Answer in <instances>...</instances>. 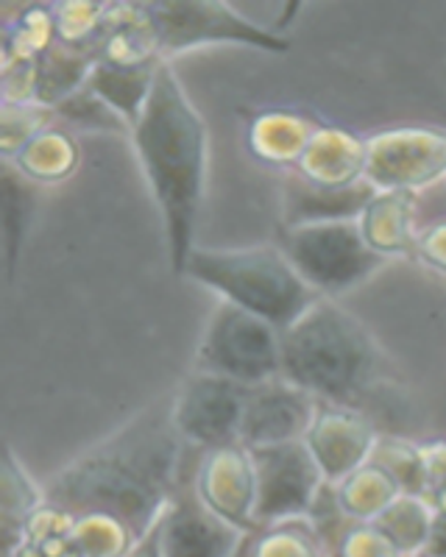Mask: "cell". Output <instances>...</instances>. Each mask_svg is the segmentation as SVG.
I'll list each match as a JSON object with an SVG mask.
<instances>
[{
	"label": "cell",
	"instance_id": "obj_37",
	"mask_svg": "<svg viewBox=\"0 0 446 557\" xmlns=\"http://www.w3.org/2000/svg\"><path fill=\"white\" fill-rule=\"evenodd\" d=\"M126 557H165L162 555V544H160V524L153 527L148 535H143Z\"/></svg>",
	"mask_w": 446,
	"mask_h": 557
},
{
	"label": "cell",
	"instance_id": "obj_23",
	"mask_svg": "<svg viewBox=\"0 0 446 557\" xmlns=\"http://www.w3.org/2000/svg\"><path fill=\"white\" fill-rule=\"evenodd\" d=\"M433 505L424 496L401 494L371 524L383 532L399 555H424L433 530Z\"/></svg>",
	"mask_w": 446,
	"mask_h": 557
},
{
	"label": "cell",
	"instance_id": "obj_1",
	"mask_svg": "<svg viewBox=\"0 0 446 557\" xmlns=\"http://www.w3.org/2000/svg\"><path fill=\"white\" fill-rule=\"evenodd\" d=\"M185 457L187 446L173 426L171 393L64 466L45 485V499L73 516H115L140 541L171 505Z\"/></svg>",
	"mask_w": 446,
	"mask_h": 557
},
{
	"label": "cell",
	"instance_id": "obj_14",
	"mask_svg": "<svg viewBox=\"0 0 446 557\" xmlns=\"http://www.w3.org/2000/svg\"><path fill=\"white\" fill-rule=\"evenodd\" d=\"M376 441L380 432L363 410L338 405H319L315 421L305 437L321 474L332 485L366 466L374 455Z\"/></svg>",
	"mask_w": 446,
	"mask_h": 557
},
{
	"label": "cell",
	"instance_id": "obj_10",
	"mask_svg": "<svg viewBox=\"0 0 446 557\" xmlns=\"http://www.w3.org/2000/svg\"><path fill=\"white\" fill-rule=\"evenodd\" d=\"M249 451L257 474V524L305 519L326 482L305 441Z\"/></svg>",
	"mask_w": 446,
	"mask_h": 557
},
{
	"label": "cell",
	"instance_id": "obj_13",
	"mask_svg": "<svg viewBox=\"0 0 446 557\" xmlns=\"http://www.w3.org/2000/svg\"><path fill=\"white\" fill-rule=\"evenodd\" d=\"M198 496L212 513L240 532H257V474L251 451L240 444L201 451L196 466Z\"/></svg>",
	"mask_w": 446,
	"mask_h": 557
},
{
	"label": "cell",
	"instance_id": "obj_20",
	"mask_svg": "<svg viewBox=\"0 0 446 557\" xmlns=\"http://www.w3.org/2000/svg\"><path fill=\"white\" fill-rule=\"evenodd\" d=\"M7 165H12L26 182L53 187V184L67 182L78 171L82 148L67 128L48 126L17 157L9 159Z\"/></svg>",
	"mask_w": 446,
	"mask_h": 557
},
{
	"label": "cell",
	"instance_id": "obj_9",
	"mask_svg": "<svg viewBox=\"0 0 446 557\" xmlns=\"http://www.w3.org/2000/svg\"><path fill=\"white\" fill-rule=\"evenodd\" d=\"M246 391L223 376L193 371L173 391V426L185 446L198 451L240 444Z\"/></svg>",
	"mask_w": 446,
	"mask_h": 557
},
{
	"label": "cell",
	"instance_id": "obj_16",
	"mask_svg": "<svg viewBox=\"0 0 446 557\" xmlns=\"http://www.w3.org/2000/svg\"><path fill=\"white\" fill-rule=\"evenodd\" d=\"M363 240L383 260L416 253V193L376 190L357 218Z\"/></svg>",
	"mask_w": 446,
	"mask_h": 557
},
{
	"label": "cell",
	"instance_id": "obj_17",
	"mask_svg": "<svg viewBox=\"0 0 446 557\" xmlns=\"http://www.w3.org/2000/svg\"><path fill=\"white\" fill-rule=\"evenodd\" d=\"M374 187L369 182L349 187V190H326L310 184L299 173L287 171L285 178V226L326 221H357L366 203L374 198Z\"/></svg>",
	"mask_w": 446,
	"mask_h": 557
},
{
	"label": "cell",
	"instance_id": "obj_26",
	"mask_svg": "<svg viewBox=\"0 0 446 557\" xmlns=\"http://www.w3.org/2000/svg\"><path fill=\"white\" fill-rule=\"evenodd\" d=\"M0 203H3V265H7V282H12L34 218V184L26 182L7 162H3V201Z\"/></svg>",
	"mask_w": 446,
	"mask_h": 557
},
{
	"label": "cell",
	"instance_id": "obj_7",
	"mask_svg": "<svg viewBox=\"0 0 446 557\" xmlns=\"http://www.w3.org/2000/svg\"><path fill=\"white\" fill-rule=\"evenodd\" d=\"M160 39L162 62L205 45H246L262 53H287L290 39L243 17L230 3L215 0H162L146 3Z\"/></svg>",
	"mask_w": 446,
	"mask_h": 557
},
{
	"label": "cell",
	"instance_id": "obj_31",
	"mask_svg": "<svg viewBox=\"0 0 446 557\" xmlns=\"http://www.w3.org/2000/svg\"><path fill=\"white\" fill-rule=\"evenodd\" d=\"M53 109L39 103H0V153L3 162L17 157L42 128L53 126Z\"/></svg>",
	"mask_w": 446,
	"mask_h": 557
},
{
	"label": "cell",
	"instance_id": "obj_24",
	"mask_svg": "<svg viewBox=\"0 0 446 557\" xmlns=\"http://www.w3.org/2000/svg\"><path fill=\"white\" fill-rule=\"evenodd\" d=\"M335 494L349 519L374 521L396 496H401V491L388 471L369 460L349 476L335 482Z\"/></svg>",
	"mask_w": 446,
	"mask_h": 557
},
{
	"label": "cell",
	"instance_id": "obj_2",
	"mask_svg": "<svg viewBox=\"0 0 446 557\" xmlns=\"http://www.w3.org/2000/svg\"><path fill=\"white\" fill-rule=\"evenodd\" d=\"M132 143L148 190L160 209L173 276H185L196 251V226L205 203L210 134L171 62L157 70L151 101L132 128Z\"/></svg>",
	"mask_w": 446,
	"mask_h": 557
},
{
	"label": "cell",
	"instance_id": "obj_32",
	"mask_svg": "<svg viewBox=\"0 0 446 557\" xmlns=\"http://www.w3.org/2000/svg\"><path fill=\"white\" fill-rule=\"evenodd\" d=\"M53 114H57V121L71 123V126L78 128H89V132H121V128L128 132L126 123L89 87H82L78 92H73L67 101H62L53 109Z\"/></svg>",
	"mask_w": 446,
	"mask_h": 557
},
{
	"label": "cell",
	"instance_id": "obj_27",
	"mask_svg": "<svg viewBox=\"0 0 446 557\" xmlns=\"http://www.w3.org/2000/svg\"><path fill=\"white\" fill-rule=\"evenodd\" d=\"M53 42H57L53 7L20 9L17 20H9L3 26V67L39 62Z\"/></svg>",
	"mask_w": 446,
	"mask_h": 557
},
{
	"label": "cell",
	"instance_id": "obj_29",
	"mask_svg": "<svg viewBox=\"0 0 446 557\" xmlns=\"http://www.w3.org/2000/svg\"><path fill=\"white\" fill-rule=\"evenodd\" d=\"M371 462H376L380 469H385L394 476L401 494L424 496V485H428L424 446L401 441V437L380 435V441L374 446V455H371Z\"/></svg>",
	"mask_w": 446,
	"mask_h": 557
},
{
	"label": "cell",
	"instance_id": "obj_8",
	"mask_svg": "<svg viewBox=\"0 0 446 557\" xmlns=\"http://www.w3.org/2000/svg\"><path fill=\"white\" fill-rule=\"evenodd\" d=\"M446 178V132L394 126L366 137V182L374 190L419 193Z\"/></svg>",
	"mask_w": 446,
	"mask_h": 557
},
{
	"label": "cell",
	"instance_id": "obj_18",
	"mask_svg": "<svg viewBox=\"0 0 446 557\" xmlns=\"http://www.w3.org/2000/svg\"><path fill=\"white\" fill-rule=\"evenodd\" d=\"M312 117L301 112H290V109H268L251 117L249 143L251 157L260 159L268 168H282V171H294L299 165L301 153H305L307 143L312 139L315 128Z\"/></svg>",
	"mask_w": 446,
	"mask_h": 557
},
{
	"label": "cell",
	"instance_id": "obj_34",
	"mask_svg": "<svg viewBox=\"0 0 446 557\" xmlns=\"http://www.w3.org/2000/svg\"><path fill=\"white\" fill-rule=\"evenodd\" d=\"M424 460H428L424 499L433 505V510H446V441L424 446Z\"/></svg>",
	"mask_w": 446,
	"mask_h": 557
},
{
	"label": "cell",
	"instance_id": "obj_28",
	"mask_svg": "<svg viewBox=\"0 0 446 557\" xmlns=\"http://www.w3.org/2000/svg\"><path fill=\"white\" fill-rule=\"evenodd\" d=\"M134 544H137V535L115 516L84 513L73 521V557H126Z\"/></svg>",
	"mask_w": 446,
	"mask_h": 557
},
{
	"label": "cell",
	"instance_id": "obj_22",
	"mask_svg": "<svg viewBox=\"0 0 446 557\" xmlns=\"http://www.w3.org/2000/svg\"><path fill=\"white\" fill-rule=\"evenodd\" d=\"M96 57L84 48L53 42L37 62V98L39 107L57 109L73 92L87 87Z\"/></svg>",
	"mask_w": 446,
	"mask_h": 557
},
{
	"label": "cell",
	"instance_id": "obj_30",
	"mask_svg": "<svg viewBox=\"0 0 446 557\" xmlns=\"http://www.w3.org/2000/svg\"><path fill=\"white\" fill-rule=\"evenodd\" d=\"M109 3H89V0H67L53 7V28L57 42L84 48L96 57V45L107 23Z\"/></svg>",
	"mask_w": 446,
	"mask_h": 557
},
{
	"label": "cell",
	"instance_id": "obj_38",
	"mask_svg": "<svg viewBox=\"0 0 446 557\" xmlns=\"http://www.w3.org/2000/svg\"><path fill=\"white\" fill-rule=\"evenodd\" d=\"M12 557H20V555H12Z\"/></svg>",
	"mask_w": 446,
	"mask_h": 557
},
{
	"label": "cell",
	"instance_id": "obj_3",
	"mask_svg": "<svg viewBox=\"0 0 446 557\" xmlns=\"http://www.w3.org/2000/svg\"><path fill=\"white\" fill-rule=\"evenodd\" d=\"M280 376L321 405L360 410L383 380V351L338 298H319L282 330Z\"/></svg>",
	"mask_w": 446,
	"mask_h": 557
},
{
	"label": "cell",
	"instance_id": "obj_11",
	"mask_svg": "<svg viewBox=\"0 0 446 557\" xmlns=\"http://www.w3.org/2000/svg\"><path fill=\"white\" fill-rule=\"evenodd\" d=\"M190 451V446H187ZM198 451L193 462H187L182 469V480H178L176 494H173L171 505L160 519V544L165 557H232L240 546L246 532L235 530L230 521H223L221 516L212 513L205 499L198 496L196 487V466Z\"/></svg>",
	"mask_w": 446,
	"mask_h": 557
},
{
	"label": "cell",
	"instance_id": "obj_21",
	"mask_svg": "<svg viewBox=\"0 0 446 557\" xmlns=\"http://www.w3.org/2000/svg\"><path fill=\"white\" fill-rule=\"evenodd\" d=\"M45 502V491L28 476L12 446L3 449L0 466V527H3V557H12L23 546V532L28 519Z\"/></svg>",
	"mask_w": 446,
	"mask_h": 557
},
{
	"label": "cell",
	"instance_id": "obj_25",
	"mask_svg": "<svg viewBox=\"0 0 446 557\" xmlns=\"http://www.w3.org/2000/svg\"><path fill=\"white\" fill-rule=\"evenodd\" d=\"M232 557H326L319 535L307 519L280 521L246 532Z\"/></svg>",
	"mask_w": 446,
	"mask_h": 557
},
{
	"label": "cell",
	"instance_id": "obj_5",
	"mask_svg": "<svg viewBox=\"0 0 446 557\" xmlns=\"http://www.w3.org/2000/svg\"><path fill=\"white\" fill-rule=\"evenodd\" d=\"M280 248L321 298L344 296L385 265L383 257H376L363 240L357 221L285 226Z\"/></svg>",
	"mask_w": 446,
	"mask_h": 557
},
{
	"label": "cell",
	"instance_id": "obj_36",
	"mask_svg": "<svg viewBox=\"0 0 446 557\" xmlns=\"http://www.w3.org/2000/svg\"><path fill=\"white\" fill-rule=\"evenodd\" d=\"M428 557H446V510H435L433 516V530H430L428 549H424Z\"/></svg>",
	"mask_w": 446,
	"mask_h": 557
},
{
	"label": "cell",
	"instance_id": "obj_6",
	"mask_svg": "<svg viewBox=\"0 0 446 557\" xmlns=\"http://www.w3.org/2000/svg\"><path fill=\"white\" fill-rule=\"evenodd\" d=\"M193 371L223 376L243 387L276 380L282 374V330L221 301L207 318Z\"/></svg>",
	"mask_w": 446,
	"mask_h": 557
},
{
	"label": "cell",
	"instance_id": "obj_35",
	"mask_svg": "<svg viewBox=\"0 0 446 557\" xmlns=\"http://www.w3.org/2000/svg\"><path fill=\"white\" fill-rule=\"evenodd\" d=\"M416 257H419L430 271L446 276V221L433 223L424 232H419L416 240Z\"/></svg>",
	"mask_w": 446,
	"mask_h": 557
},
{
	"label": "cell",
	"instance_id": "obj_15",
	"mask_svg": "<svg viewBox=\"0 0 446 557\" xmlns=\"http://www.w3.org/2000/svg\"><path fill=\"white\" fill-rule=\"evenodd\" d=\"M294 173L326 190L357 187L366 182V137H357L349 128L321 123Z\"/></svg>",
	"mask_w": 446,
	"mask_h": 557
},
{
	"label": "cell",
	"instance_id": "obj_19",
	"mask_svg": "<svg viewBox=\"0 0 446 557\" xmlns=\"http://www.w3.org/2000/svg\"><path fill=\"white\" fill-rule=\"evenodd\" d=\"M160 64L96 62L92 73H89L87 87L126 123L128 134L137 126V121L146 112L148 101H151L153 82H157Z\"/></svg>",
	"mask_w": 446,
	"mask_h": 557
},
{
	"label": "cell",
	"instance_id": "obj_12",
	"mask_svg": "<svg viewBox=\"0 0 446 557\" xmlns=\"http://www.w3.org/2000/svg\"><path fill=\"white\" fill-rule=\"evenodd\" d=\"M321 401L290 385L282 376L246 391V410L240 424V446L262 449L305 441Z\"/></svg>",
	"mask_w": 446,
	"mask_h": 557
},
{
	"label": "cell",
	"instance_id": "obj_4",
	"mask_svg": "<svg viewBox=\"0 0 446 557\" xmlns=\"http://www.w3.org/2000/svg\"><path fill=\"white\" fill-rule=\"evenodd\" d=\"M185 276L205 285L226 305L274 323L276 330H287L321 298L299 276L280 246H198L187 262Z\"/></svg>",
	"mask_w": 446,
	"mask_h": 557
},
{
	"label": "cell",
	"instance_id": "obj_33",
	"mask_svg": "<svg viewBox=\"0 0 446 557\" xmlns=\"http://www.w3.org/2000/svg\"><path fill=\"white\" fill-rule=\"evenodd\" d=\"M332 557H405L371 521H357Z\"/></svg>",
	"mask_w": 446,
	"mask_h": 557
}]
</instances>
